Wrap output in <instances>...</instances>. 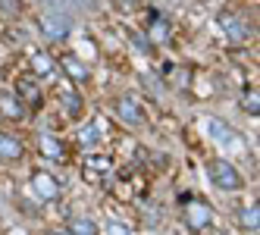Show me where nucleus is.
I'll return each instance as SVG.
<instances>
[{
    "instance_id": "f257e3e1",
    "label": "nucleus",
    "mask_w": 260,
    "mask_h": 235,
    "mask_svg": "<svg viewBox=\"0 0 260 235\" xmlns=\"http://www.w3.org/2000/svg\"><path fill=\"white\" fill-rule=\"evenodd\" d=\"M210 179H213V185L222 188V191H238L241 185H245L241 176L235 173V166L226 163V160H213V163H210Z\"/></svg>"
},
{
    "instance_id": "4468645a",
    "label": "nucleus",
    "mask_w": 260,
    "mask_h": 235,
    "mask_svg": "<svg viewBox=\"0 0 260 235\" xmlns=\"http://www.w3.org/2000/svg\"><path fill=\"white\" fill-rule=\"evenodd\" d=\"M41 154H44V157H53V160H60V157H63L60 141L50 138V135H44V138H41Z\"/></svg>"
},
{
    "instance_id": "393cba45",
    "label": "nucleus",
    "mask_w": 260,
    "mask_h": 235,
    "mask_svg": "<svg viewBox=\"0 0 260 235\" xmlns=\"http://www.w3.org/2000/svg\"><path fill=\"white\" fill-rule=\"evenodd\" d=\"M53 235H66V232H53Z\"/></svg>"
},
{
    "instance_id": "a211bd4d",
    "label": "nucleus",
    "mask_w": 260,
    "mask_h": 235,
    "mask_svg": "<svg viewBox=\"0 0 260 235\" xmlns=\"http://www.w3.org/2000/svg\"><path fill=\"white\" fill-rule=\"evenodd\" d=\"M63 104H66V110H69V113H79V110H82V97H79V94H72V91L63 94Z\"/></svg>"
},
{
    "instance_id": "b1692460",
    "label": "nucleus",
    "mask_w": 260,
    "mask_h": 235,
    "mask_svg": "<svg viewBox=\"0 0 260 235\" xmlns=\"http://www.w3.org/2000/svg\"><path fill=\"white\" fill-rule=\"evenodd\" d=\"M119 4H132V0H119Z\"/></svg>"
},
{
    "instance_id": "6ab92c4d",
    "label": "nucleus",
    "mask_w": 260,
    "mask_h": 235,
    "mask_svg": "<svg viewBox=\"0 0 260 235\" xmlns=\"http://www.w3.org/2000/svg\"><path fill=\"white\" fill-rule=\"evenodd\" d=\"M107 235H135L128 226H122L119 220H113V223H107Z\"/></svg>"
},
{
    "instance_id": "0eeeda50",
    "label": "nucleus",
    "mask_w": 260,
    "mask_h": 235,
    "mask_svg": "<svg viewBox=\"0 0 260 235\" xmlns=\"http://www.w3.org/2000/svg\"><path fill=\"white\" fill-rule=\"evenodd\" d=\"M219 25L226 28V35H229V38H232L235 44H241V41L248 38V25L241 22L238 16H232V13H226V16H222V19H219Z\"/></svg>"
},
{
    "instance_id": "aec40b11",
    "label": "nucleus",
    "mask_w": 260,
    "mask_h": 235,
    "mask_svg": "<svg viewBox=\"0 0 260 235\" xmlns=\"http://www.w3.org/2000/svg\"><path fill=\"white\" fill-rule=\"evenodd\" d=\"M128 38H132V44H135L141 53H147V50H151V41H147L144 35H138V31H128Z\"/></svg>"
},
{
    "instance_id": "4be33fe9",
    "label": "nucleus",
    "mask_w": 260,
    "mask_h": 235,
    "mask_svg": "<svg viewBox=\"0 0 260 235\" xmlns=\"http://www.w3.org/2000/svg\"><path fill=\"white\" fill-rule=\"evenodd\" d=\"M79 141L85 144V148H91V144H94V141H98V129H94V125H88V129H85V132L79 135Z\"/></svg>"
},
{
    "instance_id": "9b49d317",
    "label": "nucleus",
    "mask_w": 260,
    "mask_h": 235,
    "mask_svg": "<svg viewBox=\"0 0 260 235\" xmlns=\"http://www.w3.org/2000/svg\"><path fill=\"white\" fill-rule=\"evenodd\" d=\"M0 113H7V116H10V119H16V122L25 116V110L19 107V100H16L13 94H4V97H0Z\"/></svg>"
},
{
    "instance_id": "423d86ee",
    "label": "nucleus",
    "mask_w": 260,
    "mask_h": 235,
    "mask_svg": "<svg viewBox=\"0 0 260 235\" xmlns=\"http://www.w3.org/2000/svg\"><path fill=\"white\" fill-rule=\"evenodd\" d=\"M31 188H35V194H38V197H47V201H50V197H57V191H60V182H57V179H53L50 173L38 170V173L31 176Z\"/></svg>"
},
{
    "instance_id": "412c9836",
    "label": "nucleus",
    "mask_w": 260,
    "mask_h": 235,
    "mask_svg": "<svg viewBox=\"0 0 260 235\" xmlns=\"http://www.w3.org/2000/svg\"><path fill=\"white\" fill-rule=\"evenodd\" d=\"M166 31H170V28H166V22H163V19H157V16H154V28H151V38L163 41V38H166Z\"/></svg>"
},
{
    "instance_id": "39448f33",
    "label": "nucleus",
    "mask_w": 260,
    "mask_h": 235,
    "mask_svg": "<svg viewBox=\"0 0 260 235\" xmlns=\"http://www.w3.org/2000/svg\"><path fill=\"white\" fill-rule=\"evenodd\" d=\"M207 132H210V138H216L219 144H232V148H238L241 144V135L235 132V129H229L222 119H216V116H210L207 119Z\"/></svg>"
},
{
    "instance_id": "2eb2a0df",
    "label": "nucleus",
    "mask_w": 260,
    "mask_h": 235,
    "mask_svg": "<svg viewBox=\"0 0 260 235\" xmlns=\"http://www.w3.org/2000/svg\"><path fill=\"white\" fill-rule=\"evenodd\" d=\"M85 166H88V170H94V173H88L91 179H94V176H107V173H110V160H101V157H88V160H85Z\"/></svg>"
},
{
    "instance_id": "dca6fc26",
    "label": "nucleus",
    "mask_w": 260,
    "mask_h": 235,
    "mask_svg": "<svg viewBox=\"0 0 260 235\" xmlns=\"http://www.w3.org/2000/svg\"><path fill=\"white\" fill-rule=\"evenodd\" d=\"M241 107L251 113V116H257L260 113V100H257V91H248L245 97H241Z\"/></svg>"
},
{
    "instance_id": "ddd939ff",
    "label": "nucleus",
    "mask_w": 260,
    "mask_h": 235,
    "mask_svg": "<svg viewBox=\"0 0 260 235\" xmlns=\"http://www.w3.org/2000/svg\"><path fill=\"white\" fill-rule=\"evenodd\" d=\"M31 66H35V72H38V76H53V60L47 57V53H35V57H31Z\"/></svg>"
},
{
    "instance_id": "6e6552de",
    "label": "nucleus",
    "mask_w": 260,
    "mask_h": 235,
    "mask_svg": "<svg viewBox=\"0 0 260 235\" xmlns=\"http://www.w3.org/2000/svg\"><path fill=\"white\" fill-rule=\"evenodd\" d=\"M16 88H19V97L28 100L31 107H38V104H41V91H38V82H35V79L22 76L19 82H16Z\"/></svg>"
},
{
    "instance_id": "5701e85b",
    "label": "nucleus",
    "mask_w": 260,
    "mask_h": 235,
    "mask_svg": "<svg viewBox=\"0 0 260 235\" xmlns=\"http://www.w3.org/2000/svg\"><path fill=\"white\" fill-rule=\"evenodd\" d=\"M0 4H7V10H10V13L19 10V4H16V0H0Z\"/></svg>"
},
{
    "instance_id": "f3484780",
    "label": "nucleus",
    "mask_w": 260,
    "mask_h": 235,
    "mask_svg": "<svg viewBox=\"0 0 260 235\" xmlns=\"http://www.w3.org/2000/svg\"><path fill=\"white\" fill-rule=\"evenodd\" d=\"M257 204L254 207H248V210H241V226H245V229H257Z\"/></svg>"
},
{
    "instance_id": "f8f14e48",
    "label": "nucleus",
    "mask_w": 260,
    "mask_h": 235,
    "mask_svg": "<svg viewBox=\"0 0 260 235\" xmlns=\"http://www.w3.org/2000/svg\"><path fill=\"white\" fill-rule=\"evenodd\" d=\"M69 235H98V226L91 220H85V216H79V220H72Z\"/></svg>"
},
{
    "instance_id": "f03ea898",
    "label": "nucleus",
    "mask_w": 260,
    "mask_h": 235,
    "mask_svg": "<svg viewBox=\"0 0 260 235\" xmlns=\"http://www.w3.org/2000/svg\"><path fill=\"white\" fill-rule=\"evenodd\" d=\"M41 31L47 35L50 41H63L66 35H69V19H66V13H60V10L44 13V16H41Z\"/></svg>"
},
{
    "instance_id": "20e7f679",
    "label": "nucleus",
    "mask_w": 260,
    "mask_h": 235,
    "mask_svg": "<svg viewBox=\"0 0 260 235\" xmlns=\"http://www.w3.org/2000/svg\"><path fill=\"white\" fill-rule=\"evenodd\" d=\"M116 113H119V119H122L125 125H141V122H144V113H141L138 100L128 97V94H122V97L116 100Z\"/></svg>"
},
{
    "instance_id": "1a4fd4ad",
    "label": "nucleus",
    "mask_w": 260,
    "mask_h": 235,
    "mask_svg": "<svg viewBox=\"0 0 260 235\" xmlns=\"http://www.w3.org/2000/svg\"><path fill=\"white\" fill-rule=\"evenodd\" d=\"M19 157H22V144L10 135H0V160H19Z\"/></svg>"
},
{
    "instance_id": "9d476101",
    "label": "nucleus",
    "mask_w": 260,
    "mask_h": 235,
    "mask_svg": "<svg viewBox=\"0 0 260 235\" xmlns=\"http://www.w3.org/2000/svg\"><path fill=\"white\" fill-rule=\"evenodd\" d=\"M60 66L69 72L72 79H79V82H85V79H88V69H85V63H82L79 57H72V53H66V57L60 60Z\"/></svg>"
},
{
    "instance_id": "7ed1b4c3",
    "label": "nucleus",
    "mask_w": 260,
    "mask_h": 235,
    "mask_svg": "<svg viewBox=\"0 0 260 235\" xmlns=\"http://www.w3.org/2000/svg\"><path fill=\"white\" fill-rule=\"evenodd\" d=\"M185 220H188L191 229H207L210 220H213V213H210V207L204 201H198V197H185Z\"/></svg>"
}]
</instances>
